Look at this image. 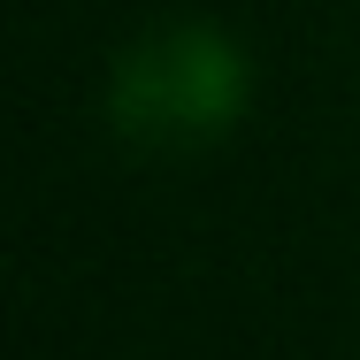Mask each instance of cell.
<instances>
[{
  "instance_id": "cell-1",
  "label": "cell",
  "mask_w": 360,
  "mask_h": 360,
  "mask_svg": "<svg viewBox=\"0 0 360 360\" xmlns=\"http://www.w3.org/2000/svg\"><path fill=\"white\" fill-rule=\"evenodd\" d=\"M245 108V62L207 23H161L115 62V123L146 146H200Z\"/></svg>"
}]
</instances>
